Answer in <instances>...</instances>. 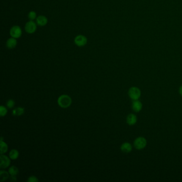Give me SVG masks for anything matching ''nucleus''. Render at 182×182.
Returning a JSON list of instances; mask_svg holds the SVG:
<instances>
[{
	"label": "nucleus",
	"instance_id": "nucleus-1",
	"mask_svg": "<svg viewBox=\"0 0 182 182\" xmlns=\"http://www.w3.org/2000/svg\"><path fill=\"white\" fill-rule=\"evenodd\" d=\"M72 99L69 96L63 95L60 96L58 99V105L62 108H67L70 106Z\"/></svg>",
	"mask_w": 182,
	"mask_h": 182
},
{
	"label": "nucleus",
	"instance_id": "nucleus-2",
	"mask_svg": "<svg viewBox=\"0 0 182 182\" xmlns=\"http://www.w3.org/2000/svg\"><path fill=\"white\" fill-rule=\"evenodd\" d=\"M128 95L129 97L133 100H138L141 97V90L137 87H131L129 90Z\"/></svg>",
	"mask_w": 182,
	"mask_h": 182
},
{
	"label": "nucleus",
	"instance_id": "nucleus-3",
	"mask_svg": "<svg viewBox=\"0 0 182 182\" xmlns=\"http://www.w3.org/2000/svg\"><path fill=\"white\" fill-rule=\"evenodd\" d=\"M147 145V141L143 137L137 138L134 142V145L137 149H142L145 148Z\"/></svg>",
	"mask_w": 182,
	"mask_h": 182
},
{
	"label": "nucleus",
	"instance_id": "nucleus-4",
	"mask_svg": "<svg viewBox=\"0 0 182 182\" xmlns=\"http://www.w3.org/2000/svg\"><path fill=\"white\" fill-rule=\"evenodd\" d=\"M25 29L27 33L29 34L34 33L37 29V24L33 21H29L26 24Z\"/></svg>",
	"mask_w": 182,
	"mask_h": 182
},
{
	"label": "nucleus",
	"instance_id": "nucleus-5",
	"mask_svg": "<svg viewBox=\"0 0 182 182\" xmlns=\"http://www.w3.org/2000/svg\"><path fill=\"white\" fill-rule=\"evenodd\" d=\"M10 34L11 37L18 39L21 37L22 34V31L19 26H13L10 31Z\"/></svg>",
	"mask_w": 182,
	"mask_h": 182
},
{
	"label": "nucleus",
	"instance_id": "nucleus-6",
	"mask_svg": "<svg viewBox=\"0 0 182 182\" xmlns=\"http://www.w3.org/2000/svg\"><path fill=\"white\" fill-rule=\"evenodd\" d=\"M74 43L78 46H84L87 43V38L83 35H79L75 37Z\"/></svg>",
	"mask_w": 182,
	"mask_h": 182
},
{
	"label": "nucleus",
	"instance_id": "nucleus-7",
	"mask_svg": "<svg viewBox=\"0 0 182 182\" xmlns=\"http://www.w3.org/2000/svg\"><path fill=\"white\" fill-rule=\"evenodd\" d=\"M1 159V163H0V167L1 168H6L8 167L10 164V160L6 155H4L3 154H1L0 156Z\"/></svg>",
	"mask_w": 182,
	"mask_h": 182
},
{
	"label": "nucleus",
	"instance_id": "nucleus-8",
	"mask_svg": "<svg viewBox=\"0 0 182 182\" xmlns=\"http://www.w3.org/2000/svg\"><path fill=\"white\" fill-rule=\"evenodd\" d=\"M142 108H143L142 103L138 100H134L132 102V108L134 111L135 112H140Z\"/></svg>",
	"mask_w": 182,
	"mask_h": 182
},
{
	"label": "nucleus",
	"instance_id": "nucleus-9",
	"mask_svg": "<svg viewBox=\"0 0 182 182\" xmlns=\"http://www.w3.org/2000/svg\"><path fill=\"white\" fill-rule=\"evenodd\" d=\"M36 21L37 25L40 26H44L48 23V19L46 16L40 15L37 17L36 19Z\"/></svg>",
	"mask_w": 182,
	"mask_h": 182
},
{
	"label": "nucleus",
	"instance_id": "nucleus-10",
	"mask_svg": "<svg viewBox=\"0 0 182 182\" xmlns=\"http://www.w3.org/2000/svg\"><path fill=\"white\" fill-rule=\"evenodd\" d=\"M126 121H127V123L129 126H133L136 124L137 121L136 116L134 114H129L127 117Z\"/></svg>",
	"mask_w": 182,
	"mask_h": 182
},
{
	"label": "nucleus",
	"instance_id": "nucleus-11",
	"mask_svg": "<svg viewBox=\"0 0 182 182\" xmlns=\"http://www.w3.org/2000/svg\"><path fill=\"white\" fill-rule=\"evenodd\" d=\"M17 45V41L16 39L13 37L9 38L6 43L7 47L8 49H10L15 48L16 46Z\"/></svg>",
	"mask_w": 182,
	"mask_h": 182
},
{
	"label": "nucleus",
	"instance_id": "nucleus-12",
	"mask_svg": "<svg viewBox=\"0 0 182 182\" xmlns=\"http://www.w3.org/2000/svg\"><path fill=\"white\" fill-rule=\"evenodd\" d=\"M120 149L124 153H129L132 151V145H131L129 143L126 142L121 145Z\"/></svg>",
	"mask_w": 182,
	"mask_h": 182
},
{
	"label": "nucleus",
	"instance_id": "nucleus-13",
	"mask_svg": "<svg viewBox=\"0 0 182 182\" xmlns=\"http://www.w3.org/2000/svg\"><path fill=\"white\" fill-rule=\"evenodd\" d=\"M0 151H1V154H3L4 153H6L8 151V145L7 144L3 141V138H1V141H0Z\"/></svg>",
	"mask_w": 182,
	"mask_h": 182
},
{
	"label": "nucleus",
	"instance_id": "nucleus-14",
	"mask_svg": "<svg viewBox=\"0 0 182 182\" xmlns=\"http://www.w3.org/2000/svg\"><path fill=\"white\" fill-rule=\"evenodd\" d=\"M24 112L25 110L24 108L19 107L13 110V116H21L24 113Z\"/></svg>",
	"mask_w": 182,
	"mask_h": 182
},
{
	"label": "nucleus",
	"instance_id": "nucleus-15",
	"mask_svg": "<svg viewBox=\"0 0 182 182\" xmlns=\"http://www.w3.org/2000/svg\"><path fill=\"white\" fill-rule=\"evenodd\" d=\"M18 157H19V152L17 149H13L10 151L9 153V157L11 159L16 160Z\"/></svg>",
	"mask_w": 182,
	"mask_h": 182
},
{
	"label": "nucleus",
	"instance_id": "nucleus-16",
	"mask_svg": "<svg viewBox=\"0 0 182 182\" xmlns=\"http://www.w3.org/2000/svg\"><path fill=\"white\" fill-rule=\"evenodd\" d=\"M9 177V175L8 172L4 170H1L0 171V181L1 182L6 181Z\"/></svg>",
	"mask_w": 182,
	"mask_h": 182
},
{
	"label": "nucleus",
	"instance_id": "nucleus-17",
	"mask_svg": "<svg viewBox=\"0 0 182 182\" xmlns=\"http://www.w3.org/2000/svg\"><path fill=\"white\" fill-rule=\"evenodd\" d=\"M9 173L11 176H16L19 173V170L16 166H11L9 169Z\"/></svg>",
	"mask_w": 182,
	"mask_h": 182
},
{
	"label": "nucleus",
	"instance_id": "nucleus-18",
	"mask_svg": "<svg viewBox=\"0 0 182 182\" xmlns=\"http://www.w3.org/2000/svg\"><path fill=\"white\" fill-rule=\"evenodd\" d=\"M28 17L29 18L30 21H34L35 20V19H37V13L34 11H31L29 13V15H28Z\"/></svg>",
	"mask_w": 182,
	"mask_h": 182
},
{
	"label": "nucleus",
	"instance_id": "nucleus-19",
	"mask_svg": "<svg viewBox=\"0 0 182 182\" xmlns=\"http://www.w3.org/2000/svg\"><path fill=\"white\" fill-rule=\"evenodd\" d=\"M7 110L6 108H5L3 106H1L0 107V116H6L7 113Z\"/></svg>",
	"mask_w": 182,
	"mask_h": 182
},
{
	"label": "nucleus",
	"instance_id": "nucleus-20",
	"mask_svg": "<svg viewBox=\"0 0 182 182\" xmlns=\"http://www.w3.org/2000/svg\"><path fill=\"white\" fill-rule=\"evenodd\" d=\"M15 103L13 99H9L7 102V106L9 108H13L15 106Z\"/></svg>",
	"mask_w": 182,
	"mask_h": 182
},
{
	"label": "nucleus",
	"instance_id": "nucleus-21",
	"mask_svg": "<svg viewBox=\"0 0 182 182\" xmlns=\"http://www.w3.org/2000/svg\"><path fill=\"white\" fill-rule=\"evenodd\" d=\"M38 181H39V179L36 176H30L27 179L28 182H37Z\"/></svg>",
	"mask_w": 182,
	"mask_h": 182
},
{
	"label": "nucleus",
	"instance_id": "nucleus-22",
	"mask_svg": "<svg viewBox=\"0 0 182 182\" xmlns=\"http://www.w3.org/2000/svg\"><path fill=\"white\" fill-rule=\"evenodd\" d=\"M10 179L11 181H16L17 180L16 177L15 176H11V177H10Z\"/></svg>",
	"mask_w": 182,
	"mask_h": 182
},
{
	"label": "nucleus",
	"instance_id": "nucleus-23",
	"mask_svg": "<svg viewBox=\"0 0 182 182\" xmlns=\"http://www.w3.org/2000/svg\"><path fill=\"white\" fill-rule=\"evenodd\" d=\"M179 92L180 95L182 96V85L180 87L179 89Z\"/></svg>",
	"mask_w": 182,
	"mask_h": 182
}]
</instances>
